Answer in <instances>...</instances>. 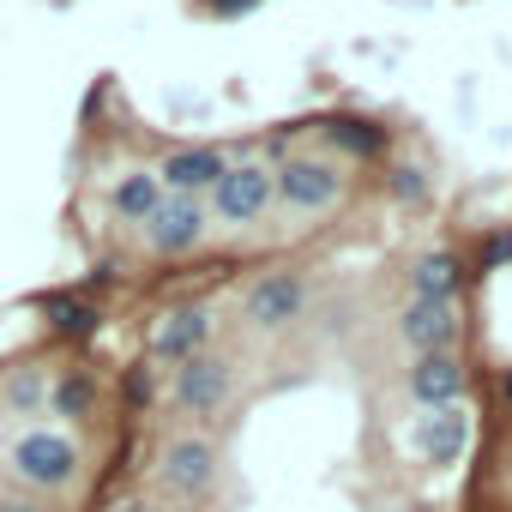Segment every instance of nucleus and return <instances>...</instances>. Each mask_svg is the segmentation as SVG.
Returning <instances> with one entry per match:
<instances>
[{
  "label": "nucleus",
  "instance_id": "5",
  "mask_svg": "<svg viewBox=\"0 0 512 512\" xmlns=\"http://www.w3.org/2000/svg\"><path fill=\"white\" fill-rule=\"evenodd\" d=\"M205 332H211V326H205V314H199V308H193V314H169V320L157 326V356L187 362V356L205 344Z\"/></svg>",
  "mask_w": 512,
  "mask_h": 512
},
{
  "label": "nucleus",
  "instance_id": "7",
  "mask_svg": "<svg viewBox=\"0 0 512 512\" xmlns=\"http://www.w3.org/2000/svg\"><path fill=\"white\" fill-rule=\"evenodd\" d=\"M163 175H169L175 187H211V181L223 175V157H217V151H181Z\"/></svg>",
  "mask_w": 512,
  "mask_h": 512
},
{
  "label": "nucleus",
  "instance_id": "10",
  "mask_svg": "<svg viewBox=\"0 0 512 512\" xmlns=\"http://www.w3.org/2000/svg\"><path fill=\"white\" fill-rule=\"evenodd\" d=\"M115 512H151V506H139V500H133V506H115Z\"/></svg>",
  "mask_w": 512,
  "mask_h": 512
},
{
  "label": "nucleus",
  "instance_id": "9",
  "mask_svg": "<svg viewBox=\"0 0 512 512\" xmlns=\"http://www.w3.org/2000/svg\"><path fill=\"white\" fill-rule=\"evenodd\" d=\"M0 512H37L31 500H0Z\"/></svg>",
  "mask_w": 512,
  "mask_h": 512
},
{
  "label": "nucleus",
  "instance_id": "8",
  "mask_svg": "<svg viewBox=\"0 0 512 512\" xmlns=\"http://www.w3.org/2000/svg\"><path fill=\"white\" fill-rule=\"evenodd\" d=\"M91 404H97V392H91L85 374H61V380H55V410H61V416L79 422V416H91Z\"/></svg>",
  "mask_w": 512,
  "mask_h": 512
},
{
  "label": "nucleus",
  "instance_id": "3",
  "mask_svg": "<svg viewBox=\"0 0 512 512\" xmlns=\"http://www.w3.org/2000/svg\"><path fill=\"white\" fill-rule=\"evenodd\" d=\"M272 199V175L266 169H235V175H217V211L223 217H260Z\"/></svg>",
  "mask_w": 512,
  "mask_h": 512
},
{
  "label": "nucleus",
  "instance_id": "4",
  "mask_svg": "<svg viewBox=\"0 0 512 512\" xmlns=\"http://www.w3.org/2000/svg\"><path fill=\"white\" fill-rule=\"evenodd\" d=\"M199 229H205V217H199V205H193V199H175V205H157V211H151V241H157L163 253L193 247V241H199Z\"/></svg>",
  "mask_w": 512,
  "mask_h": 512
},
{
  "label": "nucleus",
  "instance_id": "6",
  "mask_svg": "<svg viewBox=\"0 0 512 512\" xmlns=\"http://www.w3.org/2000/svg\"><path fill=\"white\" fill-rule=\"evenodd\" d=\"M338 193V175L332 169H320V163H290L284 169V199L290 205H326Z\"/></svg>",
  "mask_w": 512,
  "mask_h": 512
},
{
  "label": "nucleus",
  "instance_id": "2",
  "mask_svg": "<svg viewBox=\"0 0 512 512\" xmlns=\"http://www.w3.org/2000/svg\"><path fill=\"white\" fill-rule=\"evenodd\" d=\"M211 476H217V452L205 446V440H169V452H163V482L175 488V494H205L211 488Z\"/></svg>",
  "mask_w": 512,
  "mask_h": 512
},
{
  "label": "nucleus",
  "instance_id": "1",
  "mask_svg": "<svg viewBox=\"0 0 512 512\" xmlns=\"http://www.w3.org/2000/svg\"><path fill=\"white\" fill-rule=\"evenodd\" d=\"M13 470H19V482H31V488H67L73 476H79V452H73V440L67 434H25L19 446H13Z\"/></svg>",
  "mask_w": 512,
  "mask_h": 512
}]
</instances>
